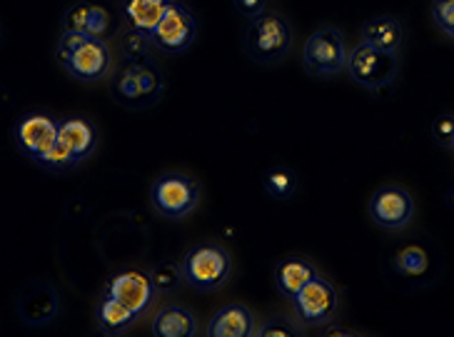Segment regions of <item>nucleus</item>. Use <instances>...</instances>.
<instances>
[{
  "label": "nucleus",
  "instance_id": "5701e85b",
  "mask_svg": "<svg viewBox=\"0 0 454 337\" xmlns=\"http://www.w3.org/2000/svg\"><path fill=\"white\" fill-rule=\"evenodd\" d=\"M147 275L155 285V293H175L180 285L185 283L183 280V265H177L173 260H162Z\"/></svg>",
  "mask_w": 454,
  "mask_h": 337
},
{
  "label": "nucleus",
  "instance_id": "2f4dec72",
  "mask_svg": "<svg viewBox=\"0 0 454 337\" xmlns=\"http://www.w3.org/2000/svg\"><path fill=\"white\" fill-rule=\"evenodd\" d=\"M0 38H3V26H0Z\"/></svg>",
  "mask_w": 454,
  "mask_h": 337
},
{
  "label": "nucleus",
  "instance_id": "f257e3e1",
  "mask_svg": "<svg viewBox=\"0 0 454 337\" xmlns=\"http://www.w3.org/2000/svg\"><path fill=\"white\" fill-rule=\"evenodd\" d=\"M168 90L160 66L147 55L140 60H125L110 73V98L125 110H147L158 106Z\"/></svg>",
  "mask_w": 454,
  "mask_h": 337
},
{
  "label": "nucleus",
  "instance_id": "412c9836",
  "mask_svg": "<svg viewBox=\"0 0 454 337\" xmlns=\"http://www.w3.org/2000/svg\"><path fill=\"white\" fill-rule=\"evenodd\" d=\"M150 333L153 337H192L198 335V320L183 305H168L155 315Z\"/></svg>",
  "mask_w": 454,
  "mask_h": 337
},
{
  "label": "nucleus",
  "instance_id": "ddd939ff",
  "mask_svg": "<svg viewBox=\"0 0 454 337\" xmlns=\"http://www.w3.org/2000/svg\"><path fill=\"white\" fill-rule=\"evenodd\" d=\"M63 30H75L88 38L106 41L110 27H113V13L100 0H78L67 8L60 20Z\"/></svg>",
  "mask_w": 454,
  "mask_h": 337
},
{
  "label": "nucleus",
  "instance_id": "1a4fd4ad",
  "mask_svg": "<svg viewBox=\"0 0 454 337\" xmlns=\"http://www.w3.org/2000/svg\"><path fill=\"white\" fill-rule=\"evenodd\" d=\"M290 302L302 323L317 327V325H327L333 320L337 305H340V295H337V287L327 278L317 275L302 290H297Z\"/></svg>",
  "mask_w": 454,
  "mask_h": 337
},
{
  "label": "nucleus",
  "instance_id": "39448f33",
  "mask_svg": "<svg viewBox=\"0 0 454 337\" xmlns=\"http://www.w3.org/2000/svg\"><path fill=\"white\" fill-rule=\"evenodd\" d=\"M348 45L334 26L317 27L305 43L302 66L315 78H333L348 67Z\"/></svg>",
  "mask_w": 454,
  "mask_h": 337
},
{
  "label": "nucleus",
  "instance_id": "dca6fc26",
  "mask_svg": "<svg viewBox=\"0 0 454 337\" xmlns=\"http://www.w3.org/2000/svg\"><path fill=\"white\" fill-rule=\"evenodd\" d=\"M362 43L374 45L385 53H400L404 43V27L392 15H374L362 26Z\"/></svg>",
  "mask_w": 454,
  "mask_h": 337
},
{
  "label": "nucleus",
  "instance_id": "423d86ee",
  "mask_svg": "<svg viewBox=\"0 0 454 337\" xmlns=\"http://www.w3.org/2000/svg\"><path fill=\"white\" fill-rule=\"evenodd\" d=\"M397 67H400L397 53H385L367 43H360L348 55L349 78L367 90L387 88L389 82L397 78Z\"/></svg>",
  "mask_w": 454,
  "mask_h": 337
},
{
  "label": "nucleus",
  "instance_id": "473e14b6",
  "mask_svg": "<svg viewBox=\"0 0 454 337\" xmlns=\"http://www.w3.org/2000/svg\"><path fill=\"white\" fill-rule=\"evenodd\" d=\"M452 148H454V140H452Z\"/></svg>",
  "mask_w": 454,
  "mask_h": 337
},
{
  "label": "nucleus",
  "instance_id": "f8f14e48",
  "mask_svg": "<svg viewBox=\"0 0 454 337\" xmlns=\"http://www.w3.org/2000/svg\"><path fill=\"white\" fill-rule=\"evenodd\" d=\"M370 217L385 230L407 228L414 217L412 195L404 188H397V185L380 188L370 200Z\"/></svg>",
  "mask_w": 454,
  "mask_h": 337
},
{
  "label": "nucleus",
  "instance_id": "20e7f679",
  "mask_svg": "<svg viewBox=\"0 0 454 337\" xmlns=\"http://www.w3.org/2000/svg\"><path fill=\"white\" fill-rule=\"evenodd\" d=\"M150 205L168 220H183L200 205V185L183 173H165L150 185Z\"/></svg>",
  "mask_w": 454,
  "mask_h": 337
},
{
  "label": "nucleus",
  "instance_id": "cd10ccee",
  "mask_svg": "<svg viewBox=\"0 0 454 337\" xmlns=\"http://www.w3.org/2000/svg\"><path fill=\"white\" fill-rule=\"evenodd\" d=\"M85 38H88V35L75 33V30H63L60 38H58V45H55V60H58V66H66L67 58L75 53V48H78Z\"/></svg>",
  "mask_w": 454,
  "mask_h": 337
},
{
  "label": "nucleus",
  "instance_id": "9b49d317",
  "mask_svg": "<svg viewBox=\"0 0 454 337\" xmlns=\"http://www.w3.org/2000/svg\"><path fill=\"white\" fill-rule=\"evenodd\" d=\"M67 75L78 82H100L110 78L113 70V53L107 48L106 41L100 38H85L75 48V53L67 58L63 66Z\"/></svg>",
  "mask_w": 454,
  "mask_h": 337
},
{
  "label": "nucleus",
  "instance_id": "b1692460",
  "mask_svg": "<svg viewBox=\"0 0 454 337\" xmlns=\"http://www.w3.org/2000/svg\"><path fill=\"white\" fill-rule=\"evenodd\" d=\"M429 260L427 253L422 250V247H417V245H410V247H402L400 253L395 255V270L402 272V275H422L425 270H427Z\"/></svg>",
  "mask_w": 454,
  "mask_h": 337
},
{
  "label": "nucleus",
  "instance_id": "f03ea898",
  "mask_svg": "<svg viewBox=\"0 0 454 337\" xmlns=\"http://www.w3.org/2000/svg\"><path fill=\"white\" fill-rule=\"evenodd\" d=\"M242 48L254 63L272 66L282 60L293 48V27L278 13H262L245 27Z\"/></svg>",
  "mask_w": 454,
  "mask_h": 337
},
{
  "label": "nucleus",
  "instance_id": "7ed1b4c3",
  "mask_svg": "<svg viewBox=\"0 0 454 337\" xmlns=\"http://www.w3.org/2000/svg\"><path fill=\"white\" fill-rule=\"evenodd\" d=\"M232 257L223 245L202 243L183 257V280L198 293H213L230 280Z\"/></svg>",
  "mask_w": 454,
  "mask_h": 337
},
{
  "label": "nucleus",
  "instance_id": "6e6552de",
  "mask_svg": "<svg viewBox=\"0 0 454 337\" xmlns=\"http://www.w3.org/2000/svg\"><path fill=\"white\" fill-rule=\"evenodd\" d=\"M198 38V20L195 15L187 11L183 3L173 0L168 5V11L162 13L160 23L150 33V41L155 48H160L162 53L180 55Z\"/></svg>",
  "mask_w": 454,
  "mask_h": 337
},
{
  "label": "nucleus",
  "instance_id": "bb28decb",
  "mask_svg": "<svg viewBox=\"0 0 454 337\" xmlns=\"http://www.w3.org/2000/svg\"><path fill=\"white\" fill-rule=\"evenodd\" d=\"M432 20L442 33L454 41V0H434L432 3Z\"/></svg>",
  "mask_w": 454,
  "mask_h": 337
},
{
  "label": "nucleus",
  "instance_id": "c85d7f7f",
  "mask_svg": "<svg viewBox=\"0 0 454 337\" xmlns=\"http://www.w3.org/2000/svg\"><path fill=\"white\" fill-rule=\"evenodd\" d=\"M432 137L440 143L442 148H452V140H454V115L452 113L440 115L437 121L432 122Z\"/></svg>",
  "mask_w": 454,
  "mask_h": 337
},
{
  "label": "nucleus",
  "instance_id": "a211bd4d",
  "mask_svg": "<svg viewBox=\"0 0 454 337\" xmlns=\"http://www.w3.org/2000/svg\"><path fill=\"white\" fill-rule=\"evenodd\" d=\"M137 312H133L128 305H122L118 297L110 293H103L98 308H95V323L103 335H121L125 330H130L137 323Z\"/></svg>",
  "mask_w": 454,
  "mask_h": 337
},
{
  "label": "nucleus",
  "instance_id": "4be33fe9",
  "mask_svg": "<svg viewBox=\"0 0 454 337\" xmlns=\"http://www.w3.org/2000/svg\"><path fill=\"white\" fill-rule=\"evenodd\" d=\"M262 190L268 192V198L278 202L293 200L294 192H297V176H294L293 168H285V165H275L262 173Z\"/></svg>",
  "mask_w": 454,
  "mask_h": 337
},
{
  "label": "nucleus",
  "instance_id": "393cba45",
  "mask_svg": "<svg viewBox=\"0 0 454 337\" xmlns=\"http://www.w3.org/2000/svg\"><path fill=\"white\" fill-rule=\"evenodd\" d=\"M153 45L150 35L147 33H140V30H133V27L125 26L121 35V48L125 60H140V58H147V48Z\"/></svg>",
  "mask_w": 454,
  "mask_h": 337
},
{
  "label": "nucleus",
  "instance_id": "f3484780",
  "mask_svg": "<svg viewBox=\"0 0 454 337\" xmlns=\"http://www.w3.org/2000/svg\"><path fill=\"white\" fill-rule=\"evenodd\" d=\"M320 272L315 268V263H309L308 257H285L280 265L275 268V285H278V293L287 300H293L297 290H302L305 285L317 278Z\"/></svg>",
  "mask_w": 454,
  "mask_h": 337
},
{
  "label": "nucleus",
  "instance_id": "2eb2a0df",
  "mask_svg": "<svg viewBox=\"0 0 454 337\" xmlns=\"http://www.w3.org/2000/svg\"><path fill=\"white\" fill-rule=\"evenodd\" d=\"M58 143L70 153V158L75 165L85 162L100 143V133L95 128L93 121L73 115V118H60V128H58Z\"/></svg>",
  "mask_w": 454,
  "mask_h": 337
},
{
  "label": "nucleus",
  "instance_id": "6ab92c4d",
  "mask_svg": "<svg viewBox=\"0 0 454 337\" xmlns=\"http://www.w3.org/2000/svg\"><path fill=\"white\" fill-rule=\"evenodd\" d=\"M207 335L210 337H253L254 320L253 312L245 305H227L223 310L213 315L207 323Z\"/></svg>",
  "mask_w": 454,
  "mask_h": 337
},
{
  "label": "nucleus",
  "instance_id": "a878e982",
  "mask_svg": "<svg viewBox=\"0 0 454 337\" xmlns=\"http://www.w3.org/2000/svg\"><path fill=\"white\" fill-rule=\"evenodd\" d=\"M260 337H297L302 335V327L294 325L290 317L278 315V317H270L268 323L260 327V333H254Z\"/></svg>",
  "mask_w": 454,
  "mask_h": 337
},
{
  "label": "nucleus",
  "instance_id": "9d476101",
  "mask_svg": "<svg viewBox=\"0 0 454 337\" xmlns=\"http://www.w3.org/2000/svg\"><path fill=\"white\" fill-rule=\"evenodd\" d=\"M15 310L20 323L27 327H43V325L53 323L60 312V297L55 293V287L45 280H30L20 287V293L15 297Z\"/></svg>",
  "mask_w": 454,
  "mask_h": 337
},
{
  "label": "nucleus",
  "instance_id": "4468645a",
  "mask_svg": "<svg viewBox=\"0 0 454 337\" xmlns=\"http://www.w3.org/2000/svg\"><path fill=\"white\" fill-rule=\"evenodd\" d=\"M106 293L118 297L122 305H128L130 310L143 315V312L153 305L155 297V285L145 272H135V270H125V272H115L106 285Z\"/></svg>",
  "mask_w": 454,
  "mask_h": 337
},
{
  "label": "nucleus",
  "instance_id": "7c9ffc66",
  "mask_svg": "<svg viewBox=\"0 0 454 337\" xmlns=\"http://www.w3.org/2000/svg\"><path fill=\"white\" fill-rule=\"evenodd\" d=\"M327 335H352V333H349V330H342V327H330Z\"/></svg>",
  "mask_w": 454,
  "mask_h": 337
},
{
  "label": "nucleus",
  "instance_id": "aec40b11",
  "mask_svg": "<svg viewBox=\"0 0 454 337\" xmlns=\"http://www.w3.org/2000/svg\"><path fill=\"white\" fill-rule=\"evenodd\" d=\"M170 3L173 0H122L121 15L125 26L150 35L155 26L160 23L162 13L168 11Z\"/></svg>",
  "mask_w": 454,
  "mask_h": 337
},
{
  "label": "nucleus",
  "instance_id": "0eeeda50",
  "mask_svg": "<svg viewBox=\"0 0 454 337\" xmlns=\"http://www.w3.org/2000/svg\"><path fill=\"white\" fill-rule=\"evenodd\" d=\"M58 128H60V121L55 115H51V113H41V110L38 113H27L15 125V145H18V150L26 155L27 161H33L41 168L45 158L58 145Z\"/></svg>",
  "mask_w": 454,
  "mask_h": 337
},
{
  "label": "nucleus",
  "instance_id": "c756f323",
  "mask_svg": "<svg viewBox=\"0 0 454 337\" xmlns=\"http://www.w3.org/2000/svg\"><path fill=\"white\" fill-rule=\"evenodd\" d=\"M235 11L247 18V20H254L260 15L268 11V0H235Z\"/></svg>",
  "mask_w": 454,
  "mask_h": 337
}]
</instances>
